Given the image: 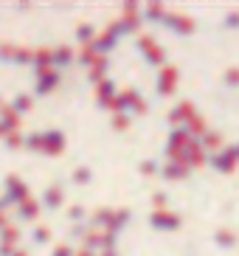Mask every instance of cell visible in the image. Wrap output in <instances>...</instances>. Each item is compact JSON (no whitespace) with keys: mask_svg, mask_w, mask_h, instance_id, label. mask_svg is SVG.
I'll return each mask as SVG.
<instances>
[{"mask_svg":"<svg viewBox=\"0 0 239 256\" xmlns=\"http://www.w3.org/2000/svg\"><path fill=\"white\" fill-rule=\"evenodd\" d=\"M150 226L155 228V231H178L180 226H183V217H180L178 211H155L152 208L150 214Z\"/></svg>","mask_w":239,"mask_h":256,"instance_id":"obj_1","label":"cell"},{"mask_svg":"<svg viewBox=\"0 0 239 256\" xmlns=\"http://www.w3.org/2000/svg\"><path fill=\"white\" fill-rule=\"evenodd\" d=\"M164 26L169 31H174V34H183V37H192L197 31V23H194V17H188V14H180V12H169L164 20Z\"/></svg>","mask_w":239,"mask_h":256,"instance_id":"obj_2","label":"cell"},{"mask_svg":"<svg viewBox=\"0 0 239 256\" xmlns=\"http://www.w3.org/2000/svg\"><path fill=\"white\" fill-rule=\"evenodd\" d=\"M208 166L214 169V172H220V174H234V172L239 169V160H236V155L231 152V146H225L222 152L211 155V158H208Z\"/></svg>","mask_w":239,"mask_h":256,"instance_id":"obj_3","label":"cell"},{"mask_svg":"<svg viewBox=\"0 0 239 256\" xmlns=\"http://www.w3.org/2000/svg\"><path fill=\"white\" fill-rule=\"evenodd\" d=\"M197 116V107H194V102H188V98H183V102H178V104L169 110V121H172V127L178 130V127H186L188 121Z\"/></svg>","mask_w":239,"mask_h":256,"instance_id":"obj_4","label":"cell"},{"mask_svg":"<svg viewBox=\"0 0 239 256\" xmlns=\"http://www.w3.org/2000/svg\"><path fill=\"white\" fill-rule=\"evenodd\" d=\"M138 48H141V54H144V60L150 62V65H155V68H164L166 65V54H164V48L158 46L152 37H141L138 40Z\"/></svg>","mask_w":239,"mask_h":256,"instance_id":"obj_5","label":"cell"},{"mask_svg":"<svg viewBox=\"0 0 239 256\" xmlns=\"http://www.w3.org/2000/svg\"><path fill=\"white\" fill-rule=\"evenodd\" d=\"M178 82H180V70L174 65H164L160 74H158V93L160 96H172L178 90Z\"/></svg>","mask_w":239,"mask_h":256,"instance_id":"obj_6","label":"cell"},{"mask_svg":"<svg viewBox=\"0 0 239 256\" xmlns=\"http://www.w3.org/2000/svg\"><path fill=\"white\" fill-rule=\"evenodd\" d=\"M188 174H192V166L180 164V160H169L160 166V178H166V180H186Z\"/></svg>","mask_w":239,"mask_h":256,"instance_id":"obj_7","label":"cell"},{"mask_svg":"<svg viewBox=\"0 0 239 256\" xmlns=\"http://www.w3.org/2000/svg\"><path fill=\"white\" fill-rule=\"evenodd\" d=\"M200 144H202V150L208 152V155H217V152H222L225 146H228L220 130H208V132H206V136L200 138Z\"/></svg>","mask_w":239,"mask_h":256,"instance_id":"obj_8","label":"cell"},{"mask_svg":"<svg viewBox=\"0 0 239 256\" xmlns=\"http://www.w3.org/2000/svg\"><path fill=\"white\" fill-rule=\"evenodd\" d=\"M214 245H217V248H222V250L236 248V245H239L236 231H231V228H217V231H214Z\"/></svg>","mask_w":239,"mask_h":256,"instance_id":"obj_9","label":"cell"},{"mask_svg":"<svg viewBox=\"0 0 239 256\" xmlns=\"http://www.w3.org/2000/svg\"><path fill=\"white\" fill-rule=\"evenodd\" d=\"M186 130H188V132H192V138H197V141H200V138L206 136V132H208L211 127H208V121H206V118H202L200 113H197L194 118H192V121H188V124H186Z\"/></svg>","mask_w":239,"mask_h":256,"instance_id":"obj_10","label":"cell"},{"mask_svg":"<svg viewBox=\"0 0 239 256\" xmlns=\"http://www.w3.org/2000/svg\"><path fill=\"white\" fill-rule=\"evenodd\" d=\"M166 14H169V12H166L160 3H150V6H146V20H152V23H164Z\"/></svg>","mask_w":239,"mask_h":256,"instance_id":"obj_11","label":"cell"},{"mask_svg":"<svg viewBox=\"0 0 239 256\" xmlns=\"http://www.w3.org/2000/svg\"><path fill=\"white\" fill-rule=\"evenodd\" d=\"M222 84L225 88H239V68H225L222 70Z\"/></svg>","mask_w":239,"mask_h":256,"instance_id":"obj_12","label":"cell"},{"mask_svg":"<svg viewBox=\"0 0 239 256\" xmlns=\"http://www.w3.org/2000/svg\"><path fill=\"white\" fill-rule=\"evenodd\" d=\"M222 28L239 31V8H234V12H228V14L222 17Z\"/></svg>","mask_w":239,"mask_h":256,"instance_id":"obj_13","label":"cell"},{"mask_svg":"<svg viewBox=\"0 0 239 256\" xmlns=\"http://www.w3.org/2000/svg\"><path fill=\"white\" fill-rule=\"evenodd\" d=\"M166 203H169L166 192H155V194H152V206H155V211H166Z\"/></svg>","mask_w":239,"mask_h":256,"instance_id":"obj_14","label":"cell"},{"mask_svg":"<svg viewBox=\"0 0 239 256\" xmlns=\"http://www.w3.org/2000/svg\"><path fill=\"white\" fill-rule=\"evenodd\" d=\"M158 172H160V166L155 160H144L141 164V174H158Z\"/></svg>","mask_w":239,"mask_h":256,"instance_id":"obj_15","label":"cell"},{"mask_svg":"<svg viewBox=\"0 0 239 256\" xmlns=\"http://www.w3.org/2000/svg\"><path fill=\"white\" fill-rule=\"evenodd\" d=\"M127 124H130V118L124 113L118 116V121H112V127H118V130H127Z\"/></svg>","mask_w":239,"mask_h":256,"instance_id":"obj_16","label":"cell"},{"mask_svg":"<svg viewBox=\"0 0 239 256\" xmlns=\"http://www.w3.org/2000/svg\"><path fill=\"white\" fill-rule=\"evenodd\" d=\"M76 180H90V172L88 169H79V172H76Z\"/></svg>","mask_w":239,"mask_h":256,"instance_id":"obj_17","label":"cell"},{"mask_svg":"<svg viewBox=\"0 0 239 256\" xmlns=\"http://www.w3.org/2000/svg\"><path fill=\"white\" fill-rule=\"evenodd\" d=\"M93 31H90V26H82V31H79V40H88Z\"/></svg>","mask_w":239,"mask_h":256,"instance_id":"obj_18","label":"cell"},{"mask_svg":"<svg viewBox=\"0 0 239 256\" xmlns=\"http://www.w3.org/2000/svg\"><path fill=\"white\" fill-rule=\"evenodd\" d=\"M228 146H231V152H234V155H236V160H239V141H234V144H228Z\"/></svg>","mask_w":239,"mask_h":256,"instance_id":"obj_19","label":"cell"},{"mask_svg":"<svg viewBox=\"0 0 239 256\" xmlns=\"http://www.w3.org/2000/svg\"><path fill=\"white\" fill-rule=\"evenodd\" d=\"M68 254H70V250H68V248H62V250H56V256H68Z\"/></svg>","mask_w":239,"mask_h":256,"instance_id":"obj_20","label":"cell"}]
</instances>
